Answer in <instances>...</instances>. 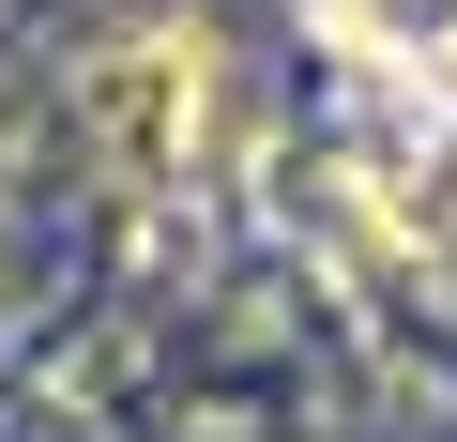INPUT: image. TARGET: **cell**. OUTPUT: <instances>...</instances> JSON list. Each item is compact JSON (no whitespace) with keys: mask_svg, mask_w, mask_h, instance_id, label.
Listing matches in <instances>:
<instances>
[{"mask_svg":"<svg viewBox=\"0 0 457 442\" xmlns=\"http://www.w3.org/2000/svg\"><path fill=\"white\" fill-rule=\"evenodd\" d=\"M92 122H107L122 183H183V153L213 138V31H198V16H168V31L107 46V77H92Z\"/></svg>","mask_w":457,"mask_h":442,"instance_id":"6da1fadb","label":"cell"},{"mask_svg":"<svg viewBox=\"0 0 457 442\" xmlns=\"http://www.w3.org/2000/svg\"><path fill=\"white\" fill-rule=\"evenodd\" d=\"M366 16H381V46H427V62L457 46V0H366Z\"/></svg>","mask_w":457,"mask_h":442,"instance_id":"7a4b0ae2","label":"cell"},{"mask_svg":"<svg viewBox=\"0 0 457 442\" xmlns=\"http://www.w3.org/2000/svg\"><path fill=\"white\" fill-rule=\"evenodd\" d=\"M442 92H457V46H442Z\"/></svg>","mask_w":457,"mask_h":442,"instance_id":"3957f363","label":"cell"}]
</instances>
